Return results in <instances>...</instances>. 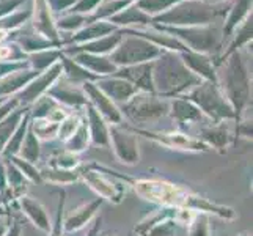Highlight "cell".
<instances>
[{
	"label": "cell",
	"mask_w": 253,
	"mask_h": 236,
	"mask_svg": "<svg viewBox=\"0 0 253 236\" xmlns=\"http://www.w3.org/2000/svg\"><path fill=\"white\" fill-rule=\"evenodd\" d=\"M126 180L138 195L143 197L148 202L158 203L167 208H186L187 198L190 192L184 188L171 185L167 181L158 180Z\"/></svg>",
	"instance_id": "1"
},
{
	"label": "cell",
	"mask_w": 253,
	"mask_h": 236,
	"mask_svg": "<svg viewBox=\"0 0 253 236\" xmlns=\"http://www.w3.org/2000/svg\"><path fill=\"white\" fill-rule=\"evenodd\" d=\"M79 177L88 185L96 194H98L102 200H110L113 203H120L123 198L125 190L117 183H113L107 177H104L102 172L96 170L93 167H86L79 170Z\"/></svg>",
	"instance_id": "2"
},
{
	"label": "cell",
	"mask_w": 253,
	"mask_h": 236,
	"mask_svg": "<svg viewBox=\"0 0 253 236\" xmlns=\"http://www.w3.org/2000/svg\"><path fill=\"white\" fill-rule=\"evenodd\" d=\"M110 134V143L113 145V151H115L118 159L126 165H135L140 159V151H138L137 139L126 133L113 128Z\"/></svg>",
	"instance_id": "3"
},
{
	"label": "cell",
	"mask_w": 253,
	"mask_h": 236,
	"mask_svg": "<svg viewBox=\"0 0 253 236\" xmlns=\"http://www.w3.org/2000/svg\"><path fill=\"white\" fill-rule=\"evenodd\" d=\"M148 139H153L158 143L169 146V148H176V150H184V151H209V148L205 142L195 141L184 134L179 133H171V134H158V133H146V131H140Z\"/></svg>",
	"instance_id": "4"
},
{
	"label": "cell",
	"mask_w": 253,
	"mask_h": 236,
	"mask_svg": "<svg viewBox=\"0 0 253 236\" xmlns=\"http://www.w3.org/2000/svg\"><path fill=\"white\" fill-rule=\"evenodd\" d=\"M102 202L104 200L101 197H98L90 203H85L79 208L73 209V211L63 219V230L65 232H77V230L84 229V227L93 219V216L98 213V209L101 208Z\"/></svg>",
	"instance_id": "5"
},
{
	"label": "cell",
	"mask_w": 253,
	"mask_h": 236,
	"mask_svg": "<svg viewBox=\"0 0 253 236\" xmlns=\"http://www.w3.org/2000/svg\"><path fill=\"white\" fill-rule=\"evenodd\" d=\"M19 203H21L22 213L29 217L37 229H40L41 232L50 230L52 224L47 216V211L38 200H35L33 197H29V195H22V197H19Z\"/></svg>",
	"instance_id": "6"
},
{
	"label": "cell",
	"mask_w": 253,
	"mask_h": 236,
	"mask_svg": "<svg viewBox=\"0 0 253 236\" xmlns=\"http://www.w3.org/2000/svg\"><path fill=\"white\" fill-rule=\"evenodd\" d=\"M186 208L192 209V211H198L202 214H215V216L222 217V219H234V217H236V213H234L231 208L223 206V205H217V203L211 202V200L200 197V195H194V194L189 195Z\"/></svg>",
	"instance_id": "7"
},
{
	"label": "cell",
	"mask_w": 253,
	"mask_h": 236,
	"mask_svg": "<svg viewBox=\"0 0 253 236\" xmlns=\"http://www.w3.org/2000/svg\"><path fill=\"white\" fill-rule=\"evenodd\" d=\"M41 180L55 183V185H71L79 180V170H63V169H55V167H46L40 170Z\"/></svg>",
	"instance_id": "8"
},
{
	"label": "cell",
	"mask_w": 253,
	"mask_h": 236,
	"mask_svg": "<svg viewBox=\"0 0 253 236\" xmlns=\"http://www.w3.org/2000/svg\"><path fill=\"white\" fill-rule=\"evenodd\" d=\"M5 169H6V185L16 197H22L25 189H27V180L24 178V175L19 172V169L10 161L5 159Z\"/></svg>",
	"instance_id": "9"
},
{
	"label": "cell",
	"mask_w": 253,
	"mask_h": 236,
	"mask_svg": "<svg viewBox=\"0 0 253 236\" xmlns=\"http://www.w3.org/2000/svg\"><path fill=\"white\" fill-rule=\"evenodd\" d=\"M90 139L94 145L98 146H109L110 145V134L107 126L99 118V115L94 110L90 112Z\"/></svg>",
	"instance_id": "10"
},
{
	"label": "cell",
	"mask_w": 253,
	"mask_h": 236,
	"mask_svg": "<svg viewBox=\"0 0 253 236\" xmlns=\"http://www.w3.org/2000/svg\"><path fill=\"white\" fill-rule=\"evenodd\" d=\"M40 154H41L40 141H38L37 136H35L32 133V129H30V131H27V134H25L24 142H22V145L19 148V153H17L16 156L22 157V159L27 161V162L35 164L40 159Z\"/></svg>",
	"instance_id": "11"
},
{
	"label": "cell",
	"mask_w": 253,
	"mask_h": 236,
	"mask_svg": "<svg viewBox=\"0 0 253 236\" xmlns=\"http://www.w3.org/2000/svg\"><path fill=\"white\" fill-rule=\"evenodd\" d=\"M90 131L85 125H79L76 133L68 139L65 142L66 143V151L69 153H74V154H79L84 150H86V146L90 143Z\"/></svg>",
	"instance_id": "12"
},
{
	"label": "cell",
	"mask_w": 253,
	"mask_h": 236,
	"mask_svg": "<svg viewBox=\"0 0 253 236\" xmlns=\"http://www.w3.org/2000/svg\"><path fill=\"white\" fill-rule=\"evenodd\" d=\"M25 134H27V120H24L19 123V126L16 128V131L13 133L11 139L8 141L6 146L3 148V151H2V157H11V156H16L17 153H19V148L24 142V137Z\"/></svg>",
	"instance_id": "13"
},
{
	"label": "cell",
	"mask_w": 253,
	"mask_h": 236,
	"mask_svg": "<svg viewBox=\"0 0 253 236\" xmlns=\"http://www.w3.org/2000/svg\"><path fill=\"white\" fill-rule=\"evenodd\" d=\"M58 131V125L50 121L47 118H38L32 126V133L37 136V139L40 141H52L57 136Z\"/></svg>",
	"instance_id": "14"
},
{
	"label": "cell",
	"mask_w": 253,
	"mask_h": 236,
	"mask_svg": "<svg viewBox=\"0 0 253 236\" xmlns=\"http://www.w3.org/2000/svg\"><path fill=\"white\" fill-rule=\"evenodd\" d=\"M205 143L208 146H214V148H225L230 143V134L228 131H225L222 128H215V129H205L202 133Z\"/></svg>",
	"instance_id": "15"
},
{
	"label": "cell",
	"mask_w": 253,
	"mask_h": 236,
	"mask_svg": "<svg viewBox=\"0 0 253 236\" xmlns=\"http://www.w3.org/2000/svg\"><path fill=\"white\" fill-rule=\"evenodd\" d=\"M17 169H19V172L24 175V178L27 180V181H32V183H42L41 180V175H40V170L35 167V164L32 162H27V161H24L22 157L19 156H11V157H8Z\"/></svg>",
	"instance_id": "16"
},
{
	"label": "cell",
	"mask_w": 253,
	"mask_h": 236,
	"mask_svg": "<svg viewBox=\"0 0 253 236\" xmlns=\"http://www.w3.org/2000/svg\"><path fill=\"white\" fill-rule=\"evenodd\" d=\"M19 113H16V115L6 118L3 121H0V154H2L3 148L6 146L8 141L11 139L13 133L16 131V128L19 126Z\"/></svg>",
	"instance_id": "17"
},
{
	"label": "cell",
	"mask_w": 253,
	"mask_h": 236,
	"mask_svg": "<svg viewBox=\"0 0 253 236\" xmlns=\"http://www.w3.org/2000/svg\"><path fill=\"white\" fill-rule=\"evenodd\" d=\"M79 157L74 153H69V151H62L58 156H55L52 159V165L50 167H55V169H63V170H77L79 167Z\"/></svg>",
	"instance_id": "18"
},
{
	"label": "cell",
	"mask_w": 253,
	"mask_h": 236,
	"mask_svg": "<svg viewBox=\"0 0 253 236\" xmlns=\"http://www.w3.org/2000/svg\"><path fill=\"white\" fill-rule=\"evenodd\" d=\"M189 236H211V229H209V219L206 214L197 213L194 221L189 225Z\"/></svg>",
	"instance_id": "19"
},
{
	"label": "cell",
	"mask_w": 253,
	"mask_h": 236,
	"mask_svg": "<svg viewBox=\"0 0 253 236\" xmlns=\"http://www.w3.org/2000/svg\"><path fill=\"white\" fill-rule=\"evenodd\" d=\"M77 128H79V118H76V117H68V118H63V120L58 123L57 137H58L62 142H66L68 139L76 133Z\"/></svg>",
	"instance_id": "20"
},
{
	"label": "cell",
	"mask_w": 253,
	"mask_h": 236,
	"mask_svg": "<svg viewBox=\"0 0 253 236\" xmlns=\"http://www.w3.org/2000/svg\"><path fill=\"white\" fill-rule=\"evenodd\" d=\"M63 206H65V192H62L60 195V205H58V211H57V219L55 224H52L50 230H49V236H62V230H63Z\"/></svg>",
	"instance_id": "21"
},
{
	"label": "cell",
	"mask_w": 253,
	"mask_h": 236,
	"mask_svg": "<svg viewBox=\"0 0 253 236\" xmlns=\"http://www.w3.org/2000/svg\"><path fill=\"white\" fill-rule=\"evenodd\" d=\"M174 113H176V118L179 121H189V120L198 118V112L192 107H187V106H178Z\"/></svg>",
	"instance_id": "22"
},
{
	"label": "cell",
	"mask_w": 253,
	"mask_h": 236,
	"mask_svg": "<svg viewBox=\"0 0 253 236\" xmlns=\"http://www.w3.org/2000/svg\"><path fill=\"white\" fill-rule=\"evenodd\" d=\"M6 169H5V159L0 157V194H3L6 190Z\"/></svg>",
	"instance_id": "23"
},
{
	"label": "cell",
	"mask_w": 253,
	"mask_h": 236,
	"mask_svg": "<svg viewBox=\"0 0 253 236\" xmlns=\"http://www.w3.org/2000/svg\"><path fill=\"white\" fill-rule=\"evenodd\" d=\"M21 233H22V229H21V225L17 224V222H14L13 225H10L8 227V232L3 235V236H21Z\"/></svg>",
	"instance_id": "24"
},
{
	"label": "cell",
	"mask_w": 253,
	"mask_h": 236,
	"mask_svg": "<svg viewBox=\"0 0 253 236\" xmlns=\"http://www.w3.org/2000/svg\"><path fill=\"white\" fill-rule=\"evenodd\" d=\"M101 222H102V219H101V217H98V219L94 221V224L91 225V229L88 230V233H86L85 236H99V230H101Z\"/></svg>",
	"instance_id": "25"
},
{
	"label": "cell",
	"mask_w": 253,
	"mask_h": 236,
	"mask_svg": "<svg viewBox=\"0 0 253 236\" xmlns=\"http://www.w3.org/2000/svg\"><path fill=\"white\" fill-rule=\"evenodd\" d=\"M10 55V49H6V47H0V58H5Z\"/></svg>",
	"instance_id": "26"
},
{
	"label": "cell",
	"mask_w": 253,
	"mask_h": 236,
	"mask_svg": "<svg viewBox=\"0 0 253 236\" xmlns=\"http://www.w3.org/2000/svg\"><path fill=\"white\" fill-rule=\"evenodd\" d=\"M8 227H10L8 224H0V236H3L8 232Z\"/></svg>",
	"instance_id": "27"
},
{
	"label": "cell",
	"mask_w": 253,
	"mask_h": 236,
	"mask_svg": "<svg viewBox=\"0 0 253 236\" xmlns=\"http://www.w3.org/2000/svg\"><path fill=\"white\" fill-rule=\"evenodd\" d=\"M2 216H5V209L0 206V217H2Z\"/></svg>",
	"instance_id": "28"
},
{
	"label": "cell",
	"mask_w": 253,
	"mask_h": 236,
	"mask_svg": "<svg viewBox=\"0 0 253 236\" xmlns=\"http://www.w3.org/2000/svg\"><path fill=\"white\" fill-rule=\"evenodd\" d=\"M239 236H252V235H249V233H246V235H239Z\"/></svg>",
	"instance_id": "29"
}]
</instances>
